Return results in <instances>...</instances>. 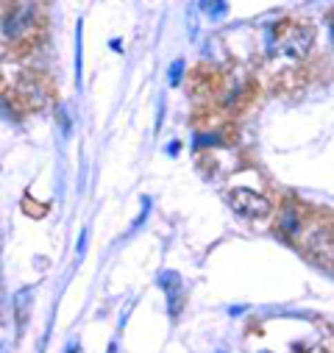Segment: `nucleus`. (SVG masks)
Masks as SVG:
<instances>
[{"label":"nucleus","mask_w":334,"mask_h":353,"mask_svg":"<svg viewBox=\"0 0 334 353\" xmlns=\"http://www.w3.org/2000/svg\"><path fill=\"white\" fill-rule=\"evenodd\" d=\"M31 306H34V290L23 287V290L14 295V312H17V328H20V331H23L26 323H28V312H31Z\"/></svg>","instance_id":"5"},{"label":"nucleus","mask_w":334,"mask_h":353,"mask_svg":"<svg viewBox=\"0 0 334 353\" xmlns=\"http://www.w3.org/2000/svg\"><path fill=\"white\" fill-rule=\"evenodd\" d=\"M312 42H315V28H309V26H295V28H290V31L279 39V53H282L284 59H290V61H301V59L309 53Z\"/></svg>","instance_id":"2"},{"label":"nucleus","mask_w":334,"mask_h":353,"mask_svg":"<svg viewBox=\"0 0 334 353\" xmlns=\"http://www.w3.org/2000/svg\"><path fill=\"white\" fill-rule=\"evenodd\" d=\"M226 201H228V206H231L239 217H245V220H265V217H271V212H273V203H271L262 192L245 190V187L231 190V192L226 195Z\"/></svg>","instance_id":"1"},{"label":"nucleus","mask_w":334,"mask_h":353,"mask_svg":"<svg viewBox=\"0 0 334 353\" xmlns=\"http://www.w3.org/2000/svg\"><path fill=\"white\" fill-rule=\"evenodd\" d=\"M3 28H6V37H9V39H20V37H26V31L34 28V9H31V6H20V9H14V12L6 17Z\"/></svg>","instance_id":"4"},{"label":"nucleus","mask_w":334,"mask_h":353,"mask_svg":"<svg viewBox=\"0 0 334 353\" xmlns=\"http://www.w3.org/2000/svg\"><path fill=\"white\" fill-rule=\"evenodd\" d=\"M206 3H209V0H198V6H201V9H204V6H206Z\"/></svg>","instance_id":"8"},{"label":"nucleus","mask_w":334,"mask_h":353,"mask_svg":"<svg viewBox=\"0 0 334 353\" xmlns=\"http://www.w3.org/2000/svg\"><path fill=\"white\" fill-rule=\"evenodd\" d=\"M204 9H206V14H209L212 20H220V17L228 12V3H226V0H212V3H206Z\"/></svg>","instance_id":"6"},{"label":"nucleus","mask_w":334,"mask_h":353,"mask_svg":"<svg viewBox=\"0 0 334 353\" xmlns=\"http://www.w3.org/2000/svg\"><path fill=\"white\" fill-rule=\"evenodd\" d=\"M161 287H164V295H167V309H170V317H179L181 309H184V284H181V276L179 273H161Z\"/></svg>","instance_id":"3"},{"label":"nucleus","mask_w":334,"mask_h":353,"mask_svg":"<svg viewBox=\"0 0 334 353\" xmlns=\"http://www.w3.org/2000/svg\"><path fill=\"white\" fill-rule=\"evenodd\" d=\"M181 75H184V61H181V59H176V61L170 64V75H167V83H170V86H179Z\"/></svg>","instance_id":"7"}]
</instances>
